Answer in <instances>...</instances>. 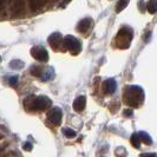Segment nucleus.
Here are the masks:
<instances>
[{"instance_id":"obj_1","label":"nucleus","mask_w":157,"mask_h":157,"mask_svg":"<svg viewBox=\"0 0 157 157\" xmlns=\"http://www.w3.org/2000/svg\"><path fill=\"white\" fill-rule=\"evenodd\" d=\"M124 101L128 105L138 108L144 101V91L140 86H136V85L129 86L124 94Z\"/></svg>"},{"instance_id":"obj_2","label":"nucleus","mask_w":157,"mask_h":157,"mask_svg":"<svg viewBox=\"0 0 157 157\" xmlns=\"http://www.w3.org/2000/svg\"><path fill=\"white\" fill-rule=\"evenodd\" d=\"M63 45L70 51L72 55H78L80 50H82V45H80L79 40L73 36H66L63 39Z\"/></svg>"},{"instance_id":"obj_3","label":"nucleus","mask_w":157,"mask_h":157,"mask_svg":"<svg viewBox=\"0 0 157 157\" xmlns=\"http://www.w3.org/2000/svg\"><path fill=\"white\" fill-rule=\"evenodd\" d=\"M131 38H132V31L128 27H123L121 31L118 32V46L121 48H126L131 43Z\"/></svg>"},{"instance_id":"obj_4","label":"nucleus","mask_w":157,"mask_h":157,"mask_svg":"<svg viewBox=\"0 0 157 157\" xmlns=\"http://www.w3.org/2000/svg\"><path fill=\"white\" fill-rule=\"evenodd\" d=\"M50 105H51V101L47 97H45V96H39V97H37V98L33 99L31 105V110H36V111L46 110Z\"/></svg>"},{"instance_id":"obj_5","label":"nucleus","mask_w":157,"mask_h":157,"mask_svg":"<svg viewBox=\"0 0 157 157\" xmlns=\"http://www.w3.org/2000/svg\"><path fill=\"white\" fill-rule=\"evenodd\" d=\"M31 55L39 62H47L48 60V53L47 51L41 46H34L31 48Z\"/></svg>"},{"instance_id":"obj_6","label":"nucleus","mask_w":157,"mask_h":157,"mask_svg":"<svg viewBox=\"0 0 157 157\" xmlns=\"http://www.w3.org/2000/svg\"><path fill=\"white\" fill-rule=\"evenodd\" d=\"M47 117H48V121H51L52 123L55 124H60L62 122V117H63V113H62V110L59 108H53L48 111L47 113Z\"/></svg>"},{"instance_id":"obj_7","label":"nucleus","mask_w":157,"mask_h":157,"mask_svg":"<svg viewBox=\"0 0 157 157\" xmlns=\"http://www.w3.org/2000/svg\"><path fill=\"white\" fill-rule=\"evenodd\" d=\"M25 10V2L24 1H14L11 4V16L20 17L24 13Z\"/></svg>"},{"instance_id":"obj_8","label":"nucleus","mask_w":157,"mask_h":157,"mask_svg":"<svg viewBox=\"0 0 157 157\" xmlns=\"http://www.w3.org/2000/svg\"><path fill=\"white\" fill-rule=\"evenodd\" d=\"M92 24H94L92 19H90V18H84V19H82L78 23L77 30H78V32H80V33H85V32H87L91 29Z\"/></svg>"},{"instance_id":"obj_9","label":"nucleus","mask_w":157,"mask_h":157,"mask_svg":"<svg viewBox=\"0 0 157 157\" xmlns=\"http://www.w3.org/2000/svg\"><path fill=\"white\" fill-rule=\"evenodd\" d=\"M85 105H86V98L84 96H79L75 99V102L72 104L73 106V110L77 111V112H82V111L85 109Z\"/></svg>"},{"instance_id":"obj_10","label":"nucleus","mask_w":157,"mask_h":157,"mask_svg":"<svg viewBox=\"0 0 157 157\" xmlns=\"http://www.w3.org/2000/svg\"><path fill=\"white\" fill-rule=\"evenodd\" d=\"M103 89H104V92L106 94H113V92L116 91V89H117V83H116V80H115V79H108V80H105Z\"/></svg>"},{"instance_id":"obj_11","label":"nucleus","mask_w":157,"mask_h":157,"mask_svg":"<svg viewBox=\"0 0 157 157\" xmlns=\"http://www.w3.org/2000/svg\"><path fill=\"white\" fill-rule=\"evenodd\" d=\"M62 43H63V37H62V34L58 33V32L51 34L50 38H48V44L52 47H59Z\"/></svg>"},{"instance_id":"obj_12","label":"nucleus","mask_w":157,"mask_h":157,"mask_svg":"<svg viewBox=\"0 0 157 157\" xmlns=\"http://www.w3.org/2000/svg\"><path fill=\"white\" fill-rule=\"evenodd\" d=\"M137 135H138V137H140L141 142H144V143L148 144V145H151V144H152V140H151V137H150L147 132L140 131V132H137Z\"/></svg>"},{"instance_id":"obj_13","label":"nucleus","mask_w":157,"mask_h":157,"mask_svg":"<svg viewBox=\"0 0 157 157\" xmlns=\"http://www.w3.org/2000/svg\"><path fill=\"white\" fill-rule=\"evenodd\" d=\"M147 10L151 14H155L157 12V1L156 0H151L147 2Z\"/></svg>"},{"instance_id":"obj_14","label":"nucleus","mask_w":157,"mask_h":157,"mask_svg":"<svg viewBox=\"0 0 157 157\" xmlns=\"http://www.w3.org/2000/svg\"><path fill=\"white\" fill-rule=\"evenodd\" d=\"M30 72L33 76H36V77H40L43 75V72H44V67L39 66V65H33L31 67V70H30Z\"/></svg>"},{"instance_id":"obj_15","label":"nucleus","mask_w":157,"mask_h":157,"mask_svg":"<svg viewBox=\"0 0 157 157\" xmlns=\"http://www.w3.org/2000/svg\"><path fill=\"white\" fill-rule=\"evenodd\" d=\"M29 5H30V8L34 12L36 10H40L41 7H44L46 5V2H44V1H36L34 0V1H30Z\"/></svg>"},{"instance_id":"obj_16","label":"nucleus","mask_w":157,"mask_h":157,"mask_svg":"<svg viewBox=\"0 0 157 157\" xmlns=\"http://www.w3.org/2000/svg\"><path fill=\"white\" fill-rule=\"evenodd\" d=\"M130 141H131V144H132V147H134V148H136V149H138V148H140V145H141V140H140V137H138L137 132L131 136Z\"/></svg>"},{"instance_id":"obj_17","label":"nucleus","mask_w":157,"mask_h":157,"mask_svg":"<svg viewBox=\"0 0 157 157\" xmlns=\"http://www.w3.org/2000/svg\"><path fill=\"white\" fill-rule=\"evenodd\" d=\"M63 134L65 137H67V138H75L76 137V131L75 130H72V129H69V128H65L63 129Z\"/></svg>"},{"instance_id":"obj_18","label":"nucleus","mask_w":157,"mask_h":157,"mask_svg":"<svg viewBox=\"0 0 157 157\" xmlns=\"http://www.w3.org/2000/svg\"><path fill=\"white\" fill-rule=\"evenodd\" d=\"M10 66H11L12 69H16V70H20V69H23L24 63L21 62V60H12V62L10 63Z\"/></svg>"},{"instance_id":"obj_19","label":"nucleus","mask_w":157,"mask_h":157,"mask_svg":"<svg viewBox=\"0 0 157 157\" xmlns=\"http://www.w3.org/2000/svg\"><path fill=\"white\" fill-rule=\"evenodd\" d=\"M128 1H119V2H117V6H116V12H121V11H123V8L126 7L128 6Z\"/></svg>"},{"instance_id":"obj_20","label":"nucleus","mask_w":157,"mask_h":157,"mask_svg":"<svg viewBox=\"0 0 157 157\" xmlns=\"http://www.w3.org/2000/svg\"><path fill=\"white\" fill-rule=\"evenodd\" d=\"M23 148L26 150V151H31V150H32V144L30 143V142H26V143L24 144Z\"/></svg>"},{"instance_id":"obj_21","label":"nucleus","mask_w":157,"mask_h":157,"mask_svg":"<svg viewBox=\"0 0 157 157\" xmlns=\"http://www.w3.org/2000/svg\"><path fill=\"white\" fill-rule=\"evenodd\" d=\"M17 82H18V77H17V76H13V77H11V78H10V84H11V85H13V86L17 84Z\"/></svg>"},{"instance_id":"obj_22","label":"nucleus","mask_w":157,"mask_h":157,"mask_svg":"<svg viewBox=\"0 0 157 157\" xmlns=\"http://www.w3.org/2000/svg\"><path fill=\"white\" fill-rule=\"evenodd\" d=\"M141 157H157V154H151V152H149V154H142Z\"/></svg>"},{"instance_id":"obj_23","label":"nucleus","mask_w":157,"mask_h":157,"mask_svg":"<svg viewBox=\"0 0 157 157\" xmlns=\"http://www.w3.org/2000/svg\"><path fill=\"white\" fill-rule=\"evenodd\" d=\"M126 117H132V110H125L124 111Z\"/></svg>"},{"instance_id":"obj_24","label":"nucleus","mask_w":157,"mask_h":157,"mask_svg":"<svg viewBox=\"0 0 157 157\" xmlns=\"http://www.w3.org/2000/svg\"><path fill=\"white\" fill-rule=\"evenodd\" d=\"M2 6H4V2H2V1H0V11L2 10Z\"/></svg>"}]
</instances>
